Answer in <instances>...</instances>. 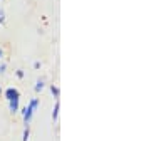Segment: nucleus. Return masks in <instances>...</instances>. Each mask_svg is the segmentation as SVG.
<instances>
[{
    "label": "nucleus",
    "instance_id": "obj_10",
    "mask_svg": "<svg viewBox=\"0 0 151 141\" xmlns=\"http://www.w3.org/2000/svg\"><path fill=\"white\" fill-rule=\"evenodd\" d=\"M17 77H19V79H22V77H24V70H22V69L17 70Z\"/></svg>",
    "mask_w": 151,
    "mask_h": 141
},
{
    "label": "nucleus",
    "instance_id": "obj_5",
    "mask_svg": "<svg viewBox=\"0 0 151 141\" xmlns=\"http://www.w3.org/2000/svg\"><path fill=\"white\" fill-rule=\"evenodd\" d=\"M50 92L54 94V98H55V99H59V94H60V91H59V87L55 86V84H52V86H50Z\"/></svg>",
    "mask_w": 151,
    "mask_h": 141
},
{
    "label": "nucleus",
    "instance_id": "obj_4",
    "mask_svg": "<svg viewBox=\"0 0 151 141\" xmlns=\"http://www.w3.org/2000/svg\"><path fill=\"white\" fill-rule=\"evenodd\" d=\"M57 114H59V101L54 104V109H52V121H57Z\"/></svg>",
    "mask_w": 151,
    "mask_h": 141
},
{
    "label": "nucleus",
    "instance_id": "obj_11",
    "mask_svg": "<svg viewBox=\"0 0 151 141\" xmlns=\"http://www.w3.org/2000/svg\"><path fill=\"white\" fill-rule=\"evenodd\" d=\"M5 70V64H0V72H4Z\"/></svg>",
    "mask_w": 151,
    "mask_h": 141
},
{
    "label": "nucleus",
    "instance_id": "obj_1",
    "mask_svg": "<svg viewBox=\"0 0 151 141\" xmlns=\"http://www.w3.org/2000/svg\"><path fill=\"white\" fill-rule=\"evenodd\" d=\"M34 113H35V109L30 106V104H27L25 108H24V123L25 124H30V121H32V116H34Z\"/></svg>",
    "mask_w": 151,
    "mask_h": 141
},
{
    "label": "nucleus",
    "instance_id": "obj_3",
    "mask_svg": "<svg viewBox=\"0 0 151 141\" xmlns=\"http://www.w3.org/2000/svg\"><path fill=\"white\" fill-rule=\"evenodd\" d=\"M19 99L20 98H14V99L9 101V108H10L12 113H17V111H19Z\"/></svg>",
    "mask_w": 151,
    "mask_h": 141
},
{
    "label": "nucleus",
    "instance_id": "obj_2",
    "mask_svg": "<svg viewBox=\"0 0 151 141\" xmlns=\"http://www.w3.org/2000/svg\"><path fill=\"white\" fill-rule=\"evenodd\" d=\"M2 94L7 98V101H10V99H14V98H20V92H19V89H15V87H9V89H5V92H2Z\"/></svg>",
    "mask_w": 151,
    "mask_h": 141
},
{
    "label": "nucleus",
    "instance_id": "obj_9",
    "mask_svg": "<svg viewBox=\"0 0 151 141\" xmlns=\"http://www.w3.org/2000/svg\"><path fill=\"white\" fill-rule=\"evenodd\" d=\"M5 22V12H4V9H0V24H4Z\"/></svg>",
    "mask_w": 151,
    "mask_h": 141
},
{
    "label": "nucleus",
    "instance_id": "obj_7",
    "mask_svg": "<svg viewBox=\"0 0 151 141\" xmlns=\"http://www.w3.org/2000/svg\"><path fill=\"white\" fill-rule=\"evenodd\" d=\"M29 104H30V106H32L34 109H37V108H39V99H37V98L30 99V103H29Z\"/></svg>",
    "mask_w": 151,
    "mask_h": 141
},
{
    "label": "nucleus",
    "instance_id": "obj_13",
    "mask_svg": "<svg viewBox=\"0 0 151 141\" xmlns=\"http://www.w3.org/2000/svg\"><path fill=\"white\" fill-rule=\"evenodd\" d=\"M2 92H4V91H2V87H0V96H2Z\"/></svg>",
    "mask_w": 151,
    "mask_h": 141
},
{
    "label": "nucleus",
    "instance_id": "obj_6",
    "mask_svg": "<svg viewBox=\"0 0 151 141\" xmlns=\"http://www.w3.org/2000/svg\"><path fill=\"white\" fill-rule=\"evenodd\" d=\"M44 86H45V84H44V79H39V81L35 82V92H40L44 89Z\"/></svg>",
    "mask_w": 151,
    "mask_h": 141
},
{
    "label": "nucleus",
    "instance_id": "obj_12",
    "mask_svg": "<svg viewBox=\"0 0 151 141\" xmlns=\"http://www.w3.org/2000/svg\"><path fill=\"white\" fill-rule=\"evenodd\" d=\"M2 57H4V50L0 49V59H2Z\"/></svg>",
    "mask_w": 151,
    "mask_h": 141
},
{
    "label": "nucleus",
    "instance_id": "obj_8",
    "mask_svg": "<svg viewBox=\"0 0 151 141\" xmlns=\"http://www.w3.org/2000/svg\"><path fill=\"white\" fill-rule=\"evenodd\" d=\"M29 136H30V129H29V126H27L25 131H24V141H29Z\"/></svg>",
    "mask_w": 151,
    "mask_h": 141
}]
</instances>
